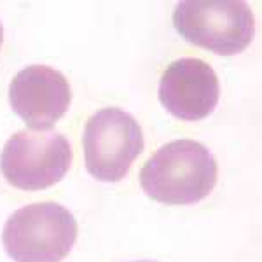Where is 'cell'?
<instances>
[{
    "instance_id": "cell-2",
    "label": "cell",
    "mask_w": 262,
    "mask_h": 262,
    "mask_svg": "<svg viewBox=\"0 0 262 262\" xmlns=\"http://www.w3.org/2000/svg\"><path fill=\"white\" fill-rule=\"evenodd\" d=\"M77 242V221L54 201L33 203L9 215L2 243L14 262H61Z\"/></svg>"
},
{
    "instance_id": "cell-9",
    "label": "cell",
    "mask_w": 262,
    "mask_h": 262,
    "mask_svg": "<svg viewBox=\"0 0 262 262\" xmlns=\"http://www.w3.org/2000/svg\"><path fill=\"white\" fill-rule=\"evenodd\" d=\"M129 262H158V260H150V259H145V260H129Z\"/></svg>"
},
{
    "instance_id": "cell-5",
    "label": "cell",
    "mask_w": 262,
    "mask_h": 262,
    "mask_svg": "<svg viewBox=\"0 0 262 262\" xmlns=\"http://www.w3.org/2000/svg\"><path fill=\"white\" fill-rule=\"evenodd\" d=\"M84 163L100 182H119L143 150V133L131 114L116 107L100 108L88 119L82 135Z\"/></svg>"
},
{
    "instance_id": "cell-6",
    "label": "cell",
    "mask_w": 262,
    "mask_h": 262,
    "mask_svg": "<svg viewBox=\"0 0 262 262\" xmlns=\"http://www.w3.org/2000/svg\"><path fill=\"white\" fill-rule=\"evenodd\" d=\"M159 101L173 117L201 121L215 111L221 84L215 70L200 58H180L168 65L159 79Z\"/></svg>"
},
{
    "instance_id": "cell-1",
    "label": "cell",
    "mask_w": 262,
    "mask_h": 262,
    "mask_svg": "<svg viewBox=\"0 0 262 262\" xmlns=\"http://www.w3.org/2000/svg\"><path fill=\"white\" fill-rule=\"evenodd\" d=\"M219 166L208 147L196 140H175L147 159L140 171L142 189L163 205H194L217 184Z\"/></svg>"
},
{
    "instance_id": "cell-7",
    "label": "cell",
    "mask_w": 262,
    "mask_h": 262,
    "mask_svg": "<svg viewBox=\"0 0 262 262\" xmlns=\"http://www.w3.org/2000/svg\"><path fill=\"white\" fill-rule=\"evenodd\" d=\"M72 101L70 84L61 72L46 65L19 70L9 84V103L32 129L51 128L67 114Z\"/></svg>"
},
{
    "instance_id": "cell-8",
    "label": "cell",
    "mask_w": 262,
    "mask_h": 262,
    "mask_svg": "<svg viewBox=\"0 0 262 262\" xmlns=\"http://www.w3.org/2000/svg\"><path fill=\"white\" fill-rule=\"evenodd\" d=\"M2 40H4V27L0 23V46H2Z\"/></svg>"
},
{
    "instance_id": "cell-4",
    "label": "cell",
    "mask_w": 262,
    "mask_h": 262,
    "mask_svg": "<svg viewBox=\"0 0 262 262\" xmlns=\"http://www.w3.org/2000/svg\"><path fill=\"white\" fill-rule=\"evenodd\" d=\"M72 158L69 140L58 131L21 129L4 145L0 170L12 187L42 191L67 175Z\"/></svg>"
},
{
    "instance_id": "cell-3",
    "label": "cell",
    "mask_w": 262,
    "mask_h": 262,
    "mask_svg": "<svg viewBox=\"0 0 262 262\" xmlns=\"http://www.w3.org/2000/svg\"><path fill=\"white\" fill-rule=\"evenodd\" d=\"M173 25L187 42L221 56L243 53L255 35L253 12L242 0L179 2Z\"/></svg>"
}]
</instances>
